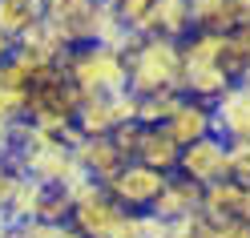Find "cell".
<instances>
[{"mask_svg": "<svg viewBox=\"0 0 250 238\" xmlns=\"http://www.w3.org/2000/svg\"><path fill=\"white\" fill-rule=\"evenodd\" d=\"M8 57H12V41L0 33V61H8Z\"/></svg>", "mask_w": 250, "mask_h": 238, "instance_id": "37", "label": "cell"}, {"mask_svg": "<svg viewBox=\"0 0 250 238\" xmlns=\"http://www.w3.org/2000/svg\"><path fill=\"white\" fill-rule=\"evenodd\" d=\"M234 89H242L246 97H250V69H242V73H238V81H234Z\"/></svg>", "mask_w": 250, "mask_h": 238, "instance_id": "36", "label": "cell"}, {"mask_svg": "<svg viewBox=\"0 0 250 238\" xmlns=\"http://www.w3.org/2000/svg\"><path fill=\"white\" fill-rule=\"evenodd\" d=\"M226 37H230V41H234V44H238V49L250 57V21H246V24H238V28H234V33H226Z\"/></svg>", "mask_w": 250, "mask_h": 238, "instance_id": "31", "label": "cell"}, {"mask_svg": "<svg viewBox=\"0 0 250 238\" xmlns=\"http://www.w3.org/2000/svg\"><path fill=\"white\" fill-rule=\"evenodd\" d=\"M12 130H17V125H4V121H0V157H8L12 146H17V133H12Z\"/></svg>", "mask_w": 250, "mask_h": 238, "instance_id": "30", "label": "cell"}, {"mask_svg": "<svg viewBox=\"0 0 250 238\" xmlns=\"http://www.w3.org/2000/svg\"><path fill=\"white\" fill-rule=\"evenodd\" d=\"M166 178H169V173H158V170H149V166H142V162H125L121 173H117L105 190L125 206V210H149L153 198L162 194Z\"/></svg>", "mask_w": 250, "mask_h": 238, "instance_id": "3", "label": "cell"}, {"mask_svg": "<svg viewBox=\"0 0 250 238\" xmlns=\"http://www.w3.org/2000/svg\"><path fill=\"white\" fill-rule=\"evenodd\" d=\"M166 238H210V218L206 214H190V218H178V222H169V234Z\"/></svg>", "mask_w": 250, "mask_h": 238, "instance_id": "24", "label": "cell"}, {"mask_svg": "<svg viewBox=\"0 0 250 238\" xmlns=\"http://www.w3.org/2000/svg\"><path fill=\"white\" fill-rule=\"evenodd\" d=\"M178 173H182V178H190V182H198V186H214V182L230 178L226 141L218 137V133H210V137L194 141V146H186L182 157H178Z\"/></svg>", "mask_w": 250, "mask_h": 238, "instance_id": "4", "label": "cell"}, {"mask_svg": "<svg viewBox=\"0 0 250 238\" xmlns=\"http://www.w3.org/2000/svg\"><path fill=\"white\" fill-rule=\"evenodd\" d=\"M8 190H12V170H0V210L8 202Z\"/></svg>", "mask_w": 250, "mask_h": 238, "instance_id": "33", "label": "cell"}, {"mask_svg": "<svg viewBox=\"0 0 250 238\" xmlns=\"http://www.w3.org/2000/svg\"><path fill=\"white\" fill-rule=\"evenodd\" d=\"M198 210H202V186L190 182V178H182V173H169L166 186H162V194L153 198V206H149V214H158L166 222L190 218Z\"/></svg>", "mask_w": 250, "mask_h": 238, "instance_id": "8", "label": "cell"}, {"mask_svg": "<svg viewBox=\"0 0 250 238\" xmlns=\"http://www.w3.org/2000/svg\"><path fill=\"white\" fill-rule=\"evenodd\" d=\"M242 182H234V178H222V182H214V186H202V214H206L210 222H226L238 214V198H242Z\"/></svg>", "mask_w": 250, "mask_h": 238, "instance_id": "16", "label": "cell"}, {"mask_svg": "<svg viewBox=\"0 0 250 238\" xmlns=\"http://www.w3.org/2000/svg\"><path fill=\"white\" fill-rule=\"evenodd\" d=\"M121 214H125V206H121L113 194H109L105 186H97L89 198H81V202L73 206V226L81 230L85 238H105L109 226H113Z\"/></svg>", "mask_w": 250, "mask_h": 238, "instance_id": "5", "label": "cell"}, {"mask_svg": "<svg viewBox=\"0 0 250 238\" xmlns=\"http://www.w3.org/2000/svg\"><path fill=\"white\" fill-rule=\"evenodd\" d=\"M178 157H182V146H174V137H169L162 125H146L137 162L158 170V173H178Z\"/></svg>", "mask_w": 250, "mask_h": 238, "instance_id": "13", "label": "cell"}, {"mask_svg": "<svg viewBox=\"0 0 250 238\" xmlns=\"http://www.w3.org/2000/svg\"><path fill=\"white\" fill-rule=\"evenodd\" d=\"M210 109H214V133L222 141H250V97L242 89H226Z\"/></svg>", "mask_w": 250, "mask_h": 238, "instance_id": "10", "label": "cell"}, {"mask_svg": "<svg viewBox=\"0 0 250 238\" xmlns=\"http://www.w3.org/2000/svg\"><path fill=\"white\" fill-rule=\"evenodd\" d=\"M250 21V0H190V24L206 33H234Z\"/></svg>", "mask_w": 250, "mask_h": 238, "instance_id": "7", "label": "cell"}, {"mask_svg": "<svg viewBox=\"0 0 250 238\" xmlns=\"http://www.w3.org/2000/svg\"><path fill=\"white\" fill-rule=\"evenodd\" d=\"M73 153H77V162H81V170L93 182H101V186H109L121 173V166H125V157L117 153L113 141H109V133L105 137H81L73 146Z\"/></svg>", "mask_w": 250, "mask_h": 238, "instance_id": "9", "label": "cell"}, {"mask_svg": "<svg viewBox=\"0 0 250 238\" xmlns=\"http://www.w3.org/2000/svg\"><path fill=\"white\" fill-rule=\"evenodd\" d=\"M226 166L234 182L250 186V141H226Z\"/></svg>", "mask_w": 250, "mask_h": 238, "instance_id": "23", "label": "cell"}, {"mask_svg": "<svg viewBox=\"0 0 250 238\" xmlns=\"http://www.w3.org/2000/svg\"><path fill=\"white\" fill-rule=\"evenodd\" d=\"M210 238H250V226L242 218H226V222H210Z\"/></svg>", "mask_w": 250, "mask_h": 238, "instance_id": "28", "label": "cell"}, {"mask_svg": "<svg viewBox=\"0 0 250 238\" xmlns=\"http://www.w3.org/2000/svg\"><path fill=\"white\" fill-rule=\"evenodd\" d=\"M61 69H65V77L89 93V97H97V93H121L129 89V77H125V57L105 49V44H77V49L65 53V61H61Z\"/></svg>", "mask_w": 250, "mask_h": 238, "instance_id": "2", "label": "cell"}, {"mask_svg": "<svg viewBox=\"0 0 250 238\" xmlns=\"http://www.w3.org/2000/svg\"><path fill=\"white\" fill-rule=\"evenodd\" d=\"M162 130L174 137V146H194V141L210 137L214 133V109L206 101H194V97H182V105L169 113V121L162 125Z\"/></svg>", "mask_w": 250, "mask_h": 238, "instance_id": "6", "label": "cell"}, {"mask_svg": "<svg viewBox=\"0 0 250 238\" xmlns=\"http://www.w3.org/2000/svg\"><path fill=\"white\" fill-rule=\"evenodd\" d=\"M28 113V93H12V89H0V121L4 125H17Z\"/></svg>", "mask_w": 250, "mask_h": 238, "instance_id": "26", "label": "cell"}, {"mask_svg": "<svg viewBox=\"0 0 250 238\" xmlns=\"http://www.w3.org/2000/svg\"><path fill=\"white\" fill-rule=\"evenodd\" d=\"M41 198H44V182H37L33 173H12V190L4 202V218L8 222H33L41 214Z\"/></svg>", "mask_w": 250, "mask_h": 238, "instance_id": "14", "label": "cell"}, {"mask_svg": "<svg viewBox=\"0 0 250 238\" xmlns=\"http://www.w3.org/2000/svg\"><path fill=\"white\" fill-rule=\"evenodd\" d=\"M166 234H169V222L146 210V238H166Z\"/></svg>", "mask_w": 250, "mask_h": 238, "instance_id": "29", "label": "cell"}, {"mask_svg": "<svg viewBox=\"0 0 250 238\" xmlns=\"http://www.w3.org/2000/svg\"><path fill=\"white\" fill-rule=\"evenodd\" d=\"M4 230H8V222H0V238H4Z\"/></svg>", "mask_w": 250, "mask_h": 238, "instance_id": "38", "label": "cell"}, {"mask_svg": "<svg viewBox=\"0 0 250 238\" xmlns=\"http://www.w3.org/2000/svg\"><path fill=\"white\" fill-rule=\"evenodd\" d=\"M109 109H113V121H137V93L133 89H121V93H109Z\"/></svg>", "mask_w": 250, "mask_h": 238, "instance_id": "27", "label": "cell"}, {"mask_svg": "<svg viewBox=\"0 0 250 238\" xmlns=\"http://www.w3.org/2000/svg\"><path fill=\"white\" fill-rule=\"evenodd\" d=\"M182 41H166V37H146L133 53H125V77L129 89L142 93H158V89H178L182 93Z\"/></svg>", "mask_w": 250, "mask_h": 238, "instance_id": "1", "label": "cell"}, {"mask_svg": "<svg viewBox=\"0 0 250 238\" xmlns=\"http://www.w3.org/2000/svg\"><path fill=\"white\" fill-rule=\"evenodd\" d=\"M105 238H146V210H125Z\"/></svg>", "mask_w": 250, "mask_h": 238, "instance_id": "25", "label": "cell"}, {"mask_svg": "<svg viewBox=\"0 0 250 238\" xmlns=\"http://www.w3.org/2000/svg\"><path fill=\"white\" fill-rule=\"evenodd\" d=\"M41 222H53V226H65L73 222V198L65 194L61 186H44V198H41Z\"/></svg>", "mask_w": 250, "mask_h": 238, "instance_id": "20", "label": "cell"}, {"mask_svg": "<svg viewBox=\"0 0 250 238\" xmlns=\"http://www.w3.org/2000/svg\"><path fill=\"white\" fill-rule=\"evenodd\" d=\"M73 125L81 130V137H105L117 125L113 121V109H109V97H105V93L85 97L81 105H77V113H73Z\"/></svg>", "mask_w": 250, "mask_h": 238, "instance_id": "17", "label": "cell"}, {"mask_svg": "<svg viewBox=\"0 0 250 238\" xmlns=\"http://www.w3.org/2000/svg\"><path fill=\"white\" fill-rule=\"evenodd\" d=\"M142 133H146V125H142V121H121V125H113V130H109V141L117 146V153L125 157V162H137Z\"/></svg>", "mask_w": 250, "mask_h": 238, "instance_id": "21", "label": "cell"}, {"mask_svg": "<svg viewBox=\"0 0 250 238\" xmlns=\"http://www.w3.org/2000/svg\"><path fill=\"white\" fill-rule=\"evenodd\" d=\"M0 222H8V218H4V210H0Z\"/></svg>", "mask_w": 250, "mask_h": 238, "instance_id": "39", "label": "cell"}, {"mask_svg": "<svg viewBox=\"0 0 250 238\" xmlns=\"http://www.w3.org/2000/svg\"><path fill=\"white\" fill-rule=\"evenodd\" d=\"M4 238H33V230H28V222H8Z\"/></svg>", "mask_w": 250, "mask_h": 238, "instance_id": "32", "label": "cell"}, {"mask_svg": "<svg viewBox=\"0 0 250 238\" xmlns=\"http://www.w3.org/2000/svg\"><path fill=\"white\" fill-rule=\"evenodd\" d=\"M41 21H44V0H0V33L12 44Z\"/></svg>", "mask_w": 250, "mask_h": 238, "instance_id": "15", "label": "cell"}, {"mask_svg": "<svg viewBox=\"0 0 250 238\" xmlns=\"http://www.w3.org/2000/svg\"><path fill=\"white\" fill-rule=\"evenodd\" d=\"M234 218H242L246 226H250V186L242 190V198H238V214H234Z\"/></svg>", "mask_w": 250, "mask_h": 238, "instance_id": "34", "label": "cell"}, {"mask_svg": "<svg viewBox=\"0 0 250 238\" xmlns=\"http://www.w3.org/2000/svg\"><path fill=\"white\" fill-rule=\"evenodd\" d=\"M226 89H234V81L218 65H186L182 69V97H194V101L214 105Z\"/></svg>", "mask_w": 250, "mask_h": 238, "instance_id": "12", "label": "cell"}, {"mask_svg": "<svg viewBox=\"0 0 250 238\" xmlns=\"http://www.w3.org/2000/svg\"><path fill=\"white\" fill-rule=\"evenodd\" d=\"M222 41H226L222 33H206V28H194V33L182 41V61H186V65H218Z\"/></svg>", "mask_w": 250, "mask_h": 238, "instance_id": "19", "label": "cell"}, {"mask_svg": "<svg viewBox=\"0 0 250 238\" xmlns=\"http://www.w3.org/2000/svg\"><path fill=\"white\" fill-rule=\"evenodd\" d=\"M57 238H85L81 230L73 226V222H65V226H57Z\"/></svg>", "mask_w": 250, "mask_h": 238, "instance_id": "35", "label": "cell"}, {"mask_svg": "<svg viewBox=\"0 0 250 238\" xmlns=\"http://www.w3.org/2000/svg\"><path fill=\"white\" fill-rule=\"evenodd\" d=\"M0 89H12V93H28V89H33V69H28L24 61H17V57L0 61Z\"/></svg>", "mask_w": 250, "mask_h": 238, "instance_id": "22", "label": "cell"}, {"mask_svg": "<svg viewBox=\"0 0 250 238\" xmlns=\"http://www.w3.org/2000/svg\"><path fill=\"white\" fill-rule=\"evenodd\" d=\"M146 37H166V41H186L194 33L190 24V0H153L142 24Z\"/></svg>", "mask_w": 250, "mask_h": 238, "instance_id": "11", "label": "cell"}, {"mask_svg": "<svg viewBox=\"0 0 250 238\" xmlns=\"http://www.w3.org/2000/svg\"><path fill=\"white\" fill-rule=\"evenodd\" d=\"M178 105H182V93L178 89L142 93V97H137V121H142V125H166Z\"/></svg>", "mask_w": 250, "mask_h": 238, "instance_id": "18", "label": "cell"}]
</instances>
